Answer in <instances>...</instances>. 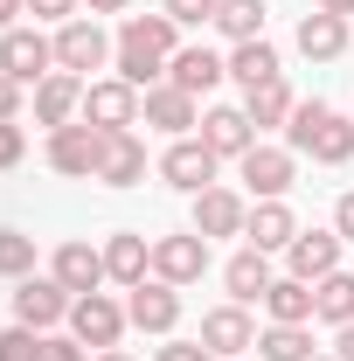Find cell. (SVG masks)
Wrapping results in <instances>:
<instances>
[{"label": "cell", "mask_w": 354, "mask_h": 361, "mask_svg": "<svg viewBox=\"0 0 354 361\" xmlns=\"http://www.w3.org/2000/svg\"><path fill=\"white\" fill-rule=\"evenodd\" d=\"M139 118L167 139H188L202 126V97H188L181 84H153V90H139Z\"/></svg>", "instance_id": "ba28073f"}, {"label": "cell", "mask_w": 354, "mask_h": 361, "mask_svg": "<svg viewBox=\"0 0 354 361\" xmlns=\"http://www.w3.org/2000/svg\"><path fill=\"white\" fill-rule=\"evenodd\" d=\"M312 319H326V326H348L354 319V271H326L312 285Z\"/></svg>", "instance_id": "f1b7e54d"}, {"label": "cell", "mask_w": 354, "mask_h": 361, "mask_svg": "<svg viewBox=\"0 0 354 361\" xmlns=\"http://www.w3.org/2000/svg\"><path fill=\"white\" fill-rule=\"evenodd\" d=\"M229 77L243 90H257V84H271V77H285V63H278V49L257 35V42H229Z\"/></svg>", "instance_id": "83f0119b"}, {"label": "cell", "mask_w": 354, "mask_h": 361, "mask_svg": "<svg viewBox=\"0 0 354 361\" xmlns=\"http://www.w3.org/2000/svg\"><path fill=\"white\" fill-rule=\"evenodd\" d=\"M271 278H278V271H271V257H264V250H250V243L222 264V285H229V299H236V306H264Z\"/></svg>", "instance_id": "7402d4cb"}, {"label": "cell", "mask_w": 354, "mask_h": 361, "mask_svg": "<svg viewBox=\"0 0 354 361\" xmlns=\"http://www.w3.org/2000/svg\"><path fill=\"white\" fill-rule=\"evenodd\" d=\"M222 77H229V56H216L209 42H188V49H174V63H167V84H181L188 97L216 90Z\"/></svg>", "instance_id": "d6986e66"}, {"label": "cell", "mask_w": 354, "mask_h": 361, "mask_svg": "<svg viewBox=\"0 0 354 361\" xmlns=\"http://www.w3.org/2000/svg\"><path fill=\"white\" fill-rule=\"evenodd\" d=\"M111 35H104V28H97V14H77V21H63V28H56V70H70V77H84L90 84V70H104V63H111Z\"/></svg>", "instance_id": "3957f363"}, {"label": "cell", "mask_w": 354, "mask_h": 361, "mask_svg": "<svg viewBox=\"0 0 354 361\" xmlns=\"http://www.w3.org/2000/svg\"><path fill=\"white\" fill-rule=\"evenodd\" d=\"M243 223H250V209H243V195H236V188H202V195H195V236H209V243H216V236H243Z\"/></svg>", "instance_id": "e0dca14e"}, {"label": "cell", "mask_w": 354, "mask_h": 361, "mask_svg": "<svg viewBox=\"0 0 354 361\" xmlns=\"http://www.w3.org/2000/svg\"><path fill=\"white\" fill-rule=\"evenodd\" d=\"M202 146H209L216 160H243V153L257 146V126L243 118V104H209V111H202Z\"/></svg>", "instance_id": "9a60e30c"}, {"label": "cell", "mask_w": 354, "mask_h": 361, "mask_svg": "<svg viewBox=\"0 0 354 361\" xmlns=\"http://www.w3.org/2000/svg\"><path fill=\"white\" fill-rule=\"evenodd\" d=\"M90 14H133V0H84Z\"/></svg>", "instance_id": "7bdbcfd3"}, {"label": "cell", "mask_w": 354, "mask_h": 361, "mask_svg": "<svg viewBox=\"0 0 354 361\" xmlns=\"http://www.w3.org/2000/svg\"><path fill=\"white\" fill-rule=\"evenodd\" d=\"M35 118H42L49 133L70 126V118H84V77H70V70L42 77V84H35Z\"/></svg>", "instance_id": "603a6c76"}, {"label": "cell", "mask_w": 354, "mask_h": 361, "mask_svg": "<svg viewBox=\"0 0 354 361\" xmlns=\"http://www.w3.org/2000/svg\"><path fill=\"white\" fill-rule=\"evenodd\" d=\"M202 348L216 361H236L243 348H257V326H250V313L229 299V306H216V313H202Z\"/></svg>", "instance_id": "ac0fdd59"}, {"label": "cell", "mask_w": 354, "mask_h": 361, "mask_svg": "<svg viewBox=\"0 0 354 361\" xmlns=\"http://www.w3.org/2000/svg\"><path fill=\"white\" fill-rule=\"evenodd\" d=\"M21 153H28V133H21L14 118H0V174H7V167H21Z\"/></svg>", "instance_id": "e575fe53"}, {"label": "cell", "mask_w": 354, "mask_h": 361, "mask_svg": "<svg viewBox=\"0 0 354 361\" xmlns=\"http://www.w3.org/2000/svg\"><path fill=\"white\" fill-rule=\"evenodd\" d=\"M257 355L264 361H312L319 348H312L306 326H264V334H257Z\"/></svg>", "instance_id": "4dcf8cb0"}, {"label": "cell", "mask_w": 354, "mask_h": 361, "mask_svg": "<svg viewBox=\"0 0 354 361\" xmlns=\"http://www.w3.org/2000/svg\"><path fill=\"white\" fill-rule=\"evenodd\" d=\"M0 361H42V334L35 326H0Z\"/></svg>", "instance_id": "836d02e7"}, {"label": "cell", "mask_w": 354, "mask_h": 361, "mask_svg": "<svg viewBox=\"0 0 354 361\" xmlns=\"http://www.w3.org/2000/svg\"><path fill=\"white\" fill-rule=\"evenodd\" d=\"M97 361H133V355H118V348H104V355H97Z\"/></svg>", "instance_id": "f6af8a7d"}, {"label": "cell", "mask_w": 354, "mask_h": 361, "mask_svg": "<svg viewBox=\"0 0 354 361\" xmlns=\"http://www.w3.org/2000/svg\"><path fill=\"white\" fill-rule=\"evenodd\" d=\"M216 7H222V0H160V14H167L174 28H209Z\"/></svg>", "instance_id": "d6a6232c"}, {"label": "cell", "mask_w": 354, "mask_h": 361, "mask_svg": "<svg viewBox=\"0 0 354 361\" xmlns=\"http://www.w3.org/2000/svg\"><path fill=\"white\" fill-rule=\"evenodd\" d=\"M319 14H341V21H354V0H319Z\"/></svg>", "instance_id": "ee69618b"}, {"label": "cell", "mask_w": 354, "mask_h": 361, "mask_svg": "<svg viewBox=\"0 0 354 361\" xmlns=\"http://www.w3.org/2000/svg\"><path fill=\"white\" fill-rule=\"evenodd\" d=\"M97 153H104V133L84 126V118H70V126L49 133V167L70 174V180H97Z\"/></svg>", "instance_id": "52a82bcc"}, {"label": "cell", "mask_w": 354, "mask_h": 361, "mask_svg": "<svg viewBox=\"0 0 354 361\" xmlns=\"http://www.w3.org/2000/svg\"><path fill=\"white\" fill-rule=\"evenodd\" d=\"M104 278H111V285H126V292H133L139 278H153V243H146L139 229L104 236Z\"/></svg>", "instance_id": "44dd1931"}, {"label": "cell", "mask_w": 354, "mask_h": 361, "mask_svg": "<svg viewBox=\"0 0 354 361\" xmlns=\"http://www.w3.org/2000/svg\"><path fill=\"white\" fill-rule=\"evenodd\" d=\"M97 180H104V188H139V180H146V139L139 133H104Z\"/></svg>", "instance_id": "ffe728a7"}, {"label": "cell", "mask_w": 354, "mask_h": 361, "mask_svg": "<svg viewBox=\"0 0 354 361\" xmlns=\"http://www.w3.org/2000/svg\"><path fill=\"white\" fill-rule=\"evenodd\" d=\"M70 306H77V299H70L56 278H35V271H28V278H14V319H21V326L49 334V326H63V319H70Z\"/></svg>", "instance_id": "9c48e42d"}, {"label": "cell", "mask_w": 354, "mask_h": 361, "mask_svg": "<svg viewBox=\"0 0 354 361\" xmlns=\"http://www.w3.org/2000/svg\"><path fill=\"white\" fill-rule=\"evenodd\" d=\"M49 278L70 292V299H84L104 285V243H84V236H70V243H56V257H49Z\"/></svg>", "instance_id": "4fadbf2b"}, {"label": "cell", "mask_w": 354, "mask_h": 361, "mask_svg": "<svg viewBox=\"0 0 354 361\" xmlns=\"http://www.w3.org/2000/svg\"><path fill=\"white\" fill-rule=\"evenodd\" d=\"M42 361H84V341L77 334H42Z\"/></svg>", "instance_id": "d590c367"}, {"label": "cell", "mask_w": 354, "mask_h": 361, "mask_svg": "<svg viewBox=\"0 0 354 361\" xmlns=\"http://www.w3.org/2000/svg\"><path fill=\"white\" fill-rule=\"evenodd\" d=\"M21 7H28V0H0V35H7V28H21V21H14Z\"/></svg>", "instance_id": "b9f144b4"}, {"label": "cell", "mask_w": 354, "mask_h": 361, "mask_svg": "<svg viewBox=\"0 0 354 361\" xmlns=\"http://www.w3.org/2000/svg\"><path fill=\"white\" fill-rule=\"evenodd\" d=\"M216 28L229 35V42H257V35H264V0H222Z\"/></svg>", "instance_id": "f546056e"}, {"label": "cell", "mask_w": 354, "mask_h": 361, "mask_svg": "<svg viewBox=\"0 0 354 361\" xmlns=\"http://www.w3.org/2000/svg\"><path fill=\"white\" fill-rule=\"evenodd\" d=\"M264 313H271V326H312V285L306 278H271V292H264Z\"/></svg>", "instance_id": "4316f807"}, {"label": "cell", "mask_w": 354, "mask_h": 361, "mask_svg": "<svg viewBox=\"0 0 354 361\" xmlns=\"http://www.w3.org/2000/svg\"><path fill=\"white\" fill-rule=\"evenodd\" d=\"M285 271L306 278V285H319L326 271H341V229H299L285 243Z\"/></svg>", "instance_id": "2e32d148"}, {"label": "cell", "mask_w": 354, "mask_h": 361, "mask_svg": "<svg viewBox=\"0 0 354 361\" xmlns=\"http://www.w3.org/2000/svg\"><path fill=\"white\" fill-rule=\"evenodd\" d=\"M209 271V236H195V229H181V236H153V278H167V285H195Z\"/></svg>", "instance_id": "5bb4252c"}, {"label": "cell", "mask_w": 354, "mask_h": 361, "mask_svg": "<svg viewBox=\"0 0 354 361\" xmlns=\"http://www.w3.org/2000/svg\"><path fill=\"white\" fill-rule=\"evenodd\" d=\"M292 111H299V97H292V84H285V77H271V84L243 90V118H250L257 133H271V126L285 133V126H292Z\"/></svg>", "instance_id": "cb8c5ba5"}, {"label": "cell", "mask_w": 354, "mask_h": 361, "mask_svg": "<svg viewBox=\"0 0 354 361\" xmlns=\"http://www.w3.org/2000/svg\"><path fill=\"white\" fill-rule=\"evenodd\" d=\"M292 42H299V56H306V63H334V56H348V21L312 7L306 21H299V35H292Z\"/></svg>", "instance_id": "d4e9b609"}, {"label": "cell", "mask_w": 354, "mask_h": 361, "mask_svg": "<svg viewBox=\"0 0 354 361\" xmlns=\"http://www.w3.org/2000/svg\"><path fill=\"white\" fill-rule=\"evenodd\" d=\"M334 229H341V243H354V188L334 202Z\"/></svg>", "instance_id": "ab89813d"}, {"label": "cell", "mask_w": 354, "mask_h": 361, "mask_svg": "<svg viewBox=\"0 0 354 361\" xmlns=\"http://www.w3.org/2000/svg\"><path fill=\"white\" fill-rule=\"evenodd\" d=\"M216 153L202 146V133H188V139H174L167 153H160V180L167 188H181V195H202V188H216Z\"/></svg>", "instance_id": "8fae6325"}, {"label": "cell", "mask_w": 354, "mask_h": 361, "mask_svg": "<svg viewBox=\"0 0 354 361\" xmlns=\"http://www.w3.org/2000/svg\"><path fill=\"white\" fill-rule=\"evenodd\" d=\"M292 236H299V216H292V209H285V202H257V209H250V223H243V243H250V250H285V243H292Z\"/></svg>", "instance_id": "484cf974"}, {"label": "cell", "mask_w": 354, "mask_h": 361, "mask_svg": "<svg viewBox=\"0 0 354 361\" xmlns=\"http://www.w3.org/2000/svg\"><path fill=\"white\" fill-rule=\"evenodd\" d=\"M84 126H97V133H133L139 126V90L126 84V77L84 84Z\"/></svg>", "instance_id": "8992f818"}, {"label": "cell", "mask_w": 354, "mask_h": 361, "mask_svg": "<svg viewBox=\"0 0 354 361\" xmlns=\"http://www.w3.org/2000/svg\"><path fill=\"white\" fill-rule=\"evenodd\" d=\"M0 70H7L14 84L56 77V35H42V28H7V35H0Z\"/></svg>", "instance_id": "5b68a950"}, {"label": "cell", "mask_w": 354, "mask_h": 361, "mask_svg": "<svg viewBox=\"0 0 354 361\" xmlns=\"http://www.w3.org/2000/svg\"><path fill=\"white\" fill-rule=\"evenodd\" d=\"M174 49H181V28L167 21V14H126V21H118L111 63H118V77H126L133 90H153V84H167Z\"/></svg>", "instance_id": "6da1fadb"}, {"label": "cell", "mask_w": 354, "mask_h": 361, "mask_svg": "<svg viewBox=\"0 0 354 361\" xmlns=\"http://www.w3.org/2000/svg\"><path fill=\"white\" fill-rule=\"evenodd\" d=\"M285 146L299 160H319V167H348L354 160V118H341L326 97H306L292 111V126H285Z\"/></svg>", "instance_id": "7a4b0ae2"}, {"label": "cell", "mask_w": 354, "mask_h": 361, "mask_svg": "<svg viewBox=\"0 0 354 361\" xmlns=\"http://www.w3.org/2000/svg\"><path fill=\"white\" fill-rule=\"evenodd\" d=\"M35 271V236L28 229H0V278H28Z\"/></svg>", "instance_id": "1f68e13d"}, {"label": "cell", "mask_w": 354, "mask_h": 361, "mask_svg": "<svg viewBox=\"0 0 354 361\" xmlns=\"http://www.w3.org/2000/svg\"><path fill=\"white\" fill-rule=\"evenodd\" d=\"M153 361H216V355H209L202 341H167V348H160Z\"/></svg>", "instance_id": "74e56055"}, {"label": "cell", "mask_w": 354, "mask_h": 361, "mask_svg": "<svg viewBox=\"0 0 354 361\" xmlns=\"http://www.w3.org/2000/svg\"><path fill=\"white\" fill-rule=\"evenodd\" d=\"M312 361H341V355H312Z\"/></svg>", "instance_id": "bcb514c9"}, {"label": "cell", "mask_w": 354, "mask_h": 361, "mask_svg": "<svg viewBox=\"0 0 354 361\" xmlns=\"http://www.w3.org/2000/svg\"><path fill=\"white\" fill-rule=\"evenodd\" d=\"M28 7H35V21H56V28H63V21H77L84 0H28Z\"/></svg>", "instance_id": "8d00e7d4"}, {"label": "cell", "mask_w": 354, "mask_h": 361, "mask_svg": "<svg viewBox=\"0 0 354 361\" xmlns=\"http://www.w3.org/2000/svg\"><path fill=\"white\" fill-rule=\"evenodd\" d=\"M334 355L354 361V319H348V326H334Z\"/></svg>", "instance_id": "60d3db41"}, {"label": "cell", "mask_w": 354, "mask_h": 361, "mask_svg": "<svg viewBox=\"0 0 354 361\" xmlns=\"http://www.w3.org/2000/svg\"><path fill=\"white\" fill-rule=\"evenodd\" d=\"M21 90H28V84H14V77L0 70V118H21Z\"/></svg>", "instance_id": "f35d334b"}, {"label": "cell", "mask_w": 354, "mask_h": 361, "mask_svg": "<svg viewBox=\"0 0 354 361\" xmlns=\"http://www.w3.org/2000/svg\"><path fill=\"white\" fill-rule=\"evenodd\" d=\"M126 319H133L139 334H174V326H181V285H167V278H139L133 292H126Z\"/></svg>", "instance_id": "7c38bea8"}, {"label": "cell", "mask_w": 354, "mask_h": 361, "mask_svg": "<svg viewBox=\"0 0 354 361\" xmlns=\"http://www.w3.org/2000/svg\"><path fill=\"white\" fill-rule=\"evenodd\" d=\"M126 326H133V319H126V306H118L111 292H84V299L70 306V334H77L84 348H97V355H104V348H118V334H126Z\"/></svg>", "instance_id": "30bf717a"}, {"label": "cell", "mask_w": 354, "mask_h": 361, "mask_svg": "<svg viewBox=\"0 0 354 361\" xmlns=\"http://www.w3.org/2000/svg\"><path fill=\"white\" fill-rule=\"evenodd\" d=\"M236 174H243V188H250L257 202H285V188L299 180V153H292V146H264V139H257V146L236 160Z\"/></svg>", "instance_id": "277c9868"}]
</instances>
